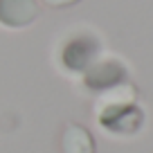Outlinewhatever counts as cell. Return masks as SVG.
<instances>
[{
  "mask_svg": "<svg viewBox=\"0 0 153 153\" xmlns=\"http://www.w3.org/2000/svg\"><path fill=\"white\" fill-rule=\"evenodd\" d=\"M38 16L36 0H0V25L11 29L27 27Z\"/></svg>",
  "mask_w": 153,
  "mask_h": 153,
  "instance_id": "6da1fadb",
  "label": "cell"
},
{
  "mask_svg": "<svg viewBox=\"0 0 153 153\" xmlns=\"http://www.w3.org/2000/svg\"><path fill=\"white\" fill-rule=\"evenodd\" d=\"M43 2L50 5V7H70L74 2H79V0H43Z\"/></svg>",
  "mask_w": 153,
  "mask_h": 153,
  "instance_id": "3957f363",
  "label": "cell"
},
{
  "mask_svg": "<svg viewBox=\"0 0 153 153\" xmlns=\"http://www.w3.org/2000/svg\"><path fill=\"white\" fill-rule=\"evenodd\" d=\"M63 153H95V140L90 131L79 124H70L61 137Z\"/></svg>",
  "mask_w": 153,
  "mask_h": 153,
  "instance_id": "7a4b0ae2",
  "label": "cell"
}]
</instances>
